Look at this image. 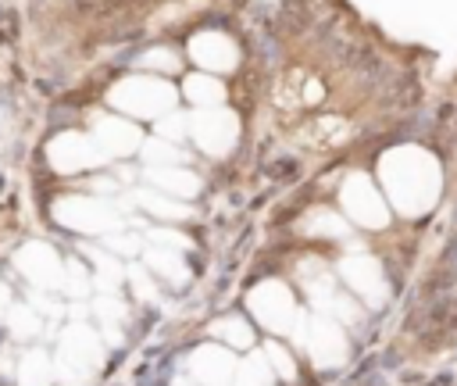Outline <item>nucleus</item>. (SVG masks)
<instances>
[{
	"mask_svg": "<svg viewBox=\"0 0 457 386\" xmlns=\"http://www.w3.org/2000/svg\"><path fill=\"white\" fill-rule=\"evenodd\" d=\"M268 354H271V361H275V368H278L282 375H293V365H289V357H286L278 347H268Z\"/></svg>",
	"mask_w": 457,
	"mask_h": 386,
	"instance_id": "6e6552de",
	"label": "nucleus"
},
{
	"mask_svg": "<svg viewBox=\"0 0 457 386\" xmlns=\"http://www.w3.org/2000/svg\"><path fill=\"white\" fill-rule=\"evenodd\" d=\"M21 379H25L29 386H46V365H43L39 354L25 357V365H21Z\"/></svg>",
	"mask_w": 457,
	"mask_h": 386,
	"instance_id": "423d86ee",
	"label": "nucleus"
},
{
	"mask_svg": "<svg viewBox=\"0 0 457 386\" xmlns=\"http://www.w3.org/2000/svg\"><path fill=\"white\" fill-rule=\"evenodd\" d=\"M218 332H221V336H228L232 343H243V347L250 343V329H246L239 318H225V322H218Z\"/></svg>",
	"mask_w": 457,
	"mask_h": 386,
	"instance_id": "0eeeda50",
	"label": "nucleus"
},
{
	"mask_svg": "<svg viewBox=\"0 0 457 386\" xmlns=\"http://www.w3.org/2000/svg\"><path fill=\"white\" fill-rule=\"evenodd\" d=\"M253 311L268 329H286L293 318V300L278 282H264L253 290Z\"/></svg>",
	"mask_w": 457,
	"mask_h": 386,
	"instance_id": "f257e3e1",
	"label": "nucleus"
},
{
	"mask_svg": "<svg viewBox=\"0 0 457 386\" xmlns=\"http://www.w3.org/2000/svg\"><path fill=\"white\" fill-rule=\"evenodd\" d=\"M193 372H196L204 382L218 386V382H225V375L232 372V361H228V354H221V350H214V347H204V350L193 354Z\"/></svg>",
	"mask_w": 457,
	"mask_h": 386,
	"instance_id": "20e7f679",
	"label": "nucleus"
},
{
	"mask_svg": "<svg viewBox=\"0 0 457 386\" xmlns=\"http://www.w3.org/2000/svg\"><path fill=\"white\" fill-rule=\"evenodd\" d=\"M311 350L318 357V365H339L343 361V336L332 322H318L311 329Z\"/></svg>",
	"mask_w": 457,
	"mask_h": 386,
	"instance_id": "7ed1b4c3",
	"label": "nucleus"
},
{
	"mask_svg": "<svg viewBox=\"0 0 457 386\" xmlns=\"http://www.w3.org/2000/svg\"><path fill=\"white\" fill-rule=\"evenodd\" d=\"M18 261H21V268H25L32 279L54 282V275H57V261H54V254H50V250H43V247H25Z\"/></svg>",
	"mask_w": 457,
	"mask_h": 386,
	"instance_id": "39448f33",
	"label": "nucleus"
},
{
	"mask_svg": "<svg viewBox=\"0 0 457 386\" xmlns=\"http://www.w3.org/2000/svg\"><path fill=\"white\" fill-rule=\"evenodd\" d=\"M343 275H346L371 304H378V300L386 297V286H382V275H378V264H375V261H368V257H350V261H343Z\"/></svg>",
	"mask_w": 457,
	"mask_h": 386,
	"instance_id": "f03ea898",
	"label": "nucleus"
}]
</instances>
